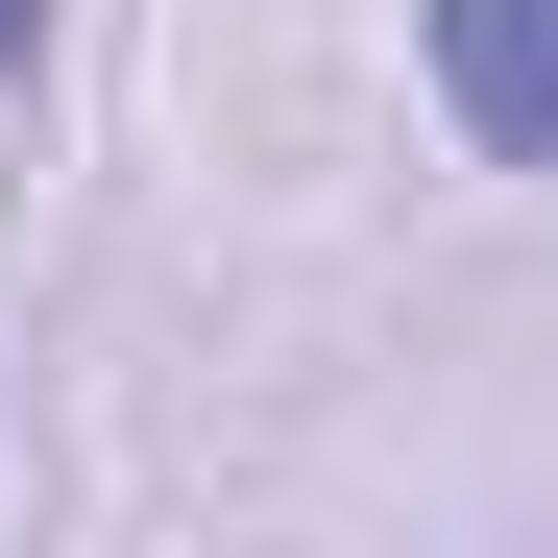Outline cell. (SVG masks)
<instances>
[{
	"label": "cell",
	"mask_w": 558,
	"mask_h": 558,
	"mask_svg": "<svg viewBox=\"0 0 558 558\" xmlns=\"http://www.w3.org/2000/svg\"><path fill=\"white\" fill-rule=\"evenodd\" d=\"M25 49H49V0H0V73H25Z\"/></svg>",
	"instance_id": "2"
},
{
	"label": "cell",
	"mask_w": 558,
	"mask_h": 558,
	"mask_svg": "<svg viewBox=\"0 0 558 558\" xmlns=\"http://www.w3.org/2000/svg\"><path fill=\"white\" fill-rule=\"evenodd\" d=\"M413 73L486 170H558V0H413Z\"/></svg>",
	"instance_id": "1"
}]
</instances>
